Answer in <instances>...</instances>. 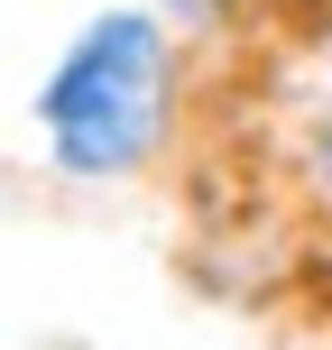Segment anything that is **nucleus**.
Returning a JSON list of instances; mask_svg holds the SVG:
<instances>
[{
    "mask_svg": "<svg viewBox=\"0 0 332 350\" xmlns=\"http://www.w3.org/2000/svg\"><path fill=\"white\" fill-rule=\"evenodd\" d=\"M194 74H203V55L148 0L92 10L28 92L37 166L65 175V185H157V175H175L185 129H194Z\"/></svg>",
    "mask_w": 332,
    "mask_h": 350,
    "instance_id": "nucleus-1",
    "label": "nucleus"
},
{
    "mask_svg": "<svg viewBox=\"0 0 332 350\" xmlns=\"http://www.w3.org/2000/svg\"><path fill=\"white\" fill-rule=\"evenodd\" d=\"M148 10H157L185 46H222V37H240L249 18H259V0H148Z\"/></svg>",
    "mask_w": 332,
    "mask_h": 350,
    "instance_id": "nucleus-2",
    "label": "nucleus"
},
{
    "mask_svg": "<svg viewBox=\"0 0 332 350\" xmlns=\"http://www.w3.org/2000/svg\"><path fill=\"white\" fill-rule=\"evenodd\" d=\"M286 175L305 185V203H323V212H332V92H323V102H314V111L296 120V148H286Z\"/></svg>",
    "mask_w": 332,
    "mask_h": 350,
    "instance_id": "nucleus-3",
    "label": "nucleus"
}]
</instances>
